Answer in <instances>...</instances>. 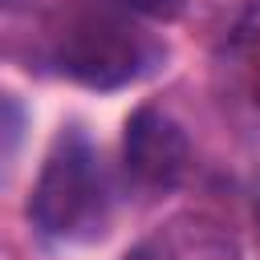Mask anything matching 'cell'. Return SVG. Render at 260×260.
Listing matches in <instances>:
<instances>
[{"instance_id": "obj_1", "label": "cell", "mask_w": 260, "mask_h": 260, "mask_svg": "<svg viewBox=\"0 0 260 260\" xmlns=\"http://www.w3.org/2000/svg\"><path fill=\"white\" fill-rule=\"evenodd\" d=\"M150 57L154 49L146 32L130 20V8L110 0H81L65 8L53 32L57 69L93 89H118L134 81L150 65Z\"/></svg>"}, {"instance_id": "obj_2", "label": "cell", "mask_w": 260, "mask_h": 260, "mask_svg": "<svg viewBox=\"0 0 260 260\" xmlns=\"http://www.w3.org/2000/svg\"><path fill=\"white\" fill-rule=\"evenodd\" d=\"M28 215L53 240L102 236L106 215H110V195H106L98 154L81 130H65L53 142V150L37 175Z\"/></svg>"}, {"instance_id": "obj_3", "label": "cell", "mask_w": 260, "mask_h": 260, "mask_svg": "<svg viewBox=\"0 0 260 260\" xmlns=\"http://www.w3.org/2000/svg\"><path fill=\"white\" fill-rule=\"evenodd\" d=\"M122 154H126V171L142 183V187H175L187 171L191 146L183 126L158 110V106H138L126 118V134H122Z\"/></svg>"}, {"instance_id": "obj_4", "label": "cell", "mask_w": 260, "mask_h": 260, "mask_svg": "<svg viewBox=\"0 0 260 260\" xmlns=\"http://www.w3.org/2000/svg\"><path fill=\"white\" fill-rule=\"evenodd\" d=\"M232 49H236V57L244 61V73H248V81H252V98H256V106H260V0H252V4L240 12V20H236V28H232Z\"/></svg>"}, {"instance_id": "obj_5", "label": "cell", "mask_w": 260, "mask_h": 260, "mask_svg": "<svg viewBox=\"0 0 260 260\" xmlns=\"http://www.w3.org/2000/svg\"><path fill=\"white\" fill-rule=\"evenodd\" d=\"M118 4H126L130 12L150 16V20H175L183 12V0H118Z\"/></svg>"}, {"instance_id": "obj_6", "label": "cell", "mask_w": 260, "mask_h": 260, "mask_svg": "<svg viewBox=\"0 0 260 260\" xmlns=\"http://www.w3.org/2000/svg\"><path fill=\"white\" fill-rule=\"evenodd\" d=\"M126 260H154V256H126Z\"/></svg>"}]
</instances>
